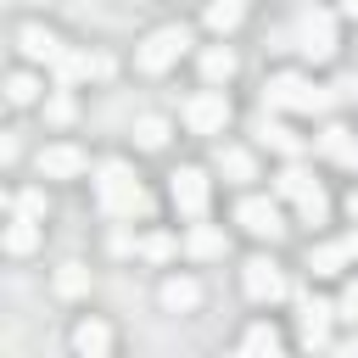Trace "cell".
I'll return each instance as SVG.
<instances>
[{"label":"cell","mask_w":358,"mask_h":358,"mask_svg":"<svg viewBox=\"0 0 358 358\" xmlns=\"http://www.w3.org/2000/svg\"><path fill=\"white\" fill-rule=\"evenodd\" d=\"M336 319H347V324H358V280H347V285H341V302H336Z\"/></svg>","instance_id":"obj_32"},{"label":"cell","mask_w":358,"mask_h":358,"mask_svg":"<svg viewBox=\"0 0 358 358\" xmlns=\"http://www.w3.org/2000/svg\"><path fill=\"white\" fill-rule=\"evenodd\" d=\"M341 17H352V22H358V0H341Z\"/></svg>","instance_id":"obj_33"},{"label":"cell","mask_w":358,"mask_h":358,"mask_svg":"<svg viewBox=\"0 0 358 358\" xmlns=\"http://www.w3.org/2000/svg\"><path fill=\"white\" fill-rule=\"evenodd\" d=\"M90 285H95V274H90V263H62L56 268V296H90Z\"/></svg>","instance_id":"obj_23"},{"label":"cell","mask_w":358,"mask_h":358,"mask_svg":"<svg viewBox=\"0 0 358 358\" xmlns=\"http://www.w3.org/2000/svg\"><path fill=\"white\" fill-rule=\"evenodd\" d=\"M11 213H28V218H45V190H22V196H11Z\"/></svg>","instance_id":"obj_31"},{"label":"cell","mask_w":358,"mask_h":358,"mask_svg":"<svg viewBox=\"0 0 358 358\" xmlns=\"http://www.w3.org/2000/svg\"><path fill=\"white\" fill-rule=\"evenodd\" d=\"M347 213H352V218H358V190H352V196H347Z\"/></svg>","instance_id":"obj_34"},{"label":"cell","mask_w":358,"mask_h":358,"mask_svg":"<svg viewBox=\"0 0 358 358\" xmlns=\"http://www.w3.org/2000/svg\"><path fill=\"white\" fill-rule=\"evenodd\" d=\"M235 67H241V62H235L229 45H207V50H201V84H229Z\"/></svg>","instance_id":"obj_20"},{"label":"cell","mask_w":358,"mask_h":358,"mask_svg":"<svg viewBox=\"0 0 358 358\" xmlns=\"http://www.w3.org/2000/svg\"><path fill=\"white\" fill-rule=\"evenodd\" d=\"M50 73H56V84H78V78H106V73H112V62H106V56H95V50H62Z\"/></svg>","instance_id":"obj_11"},{"label":"cell","mask_w":358,"mask_h":358,"mask_svg":"<svg viewBox=\"0 0 358 358\" xmlns=\"http://www.w3.org/2000/svg\"><path fill=\"white\" fill-rule=\"evenodd\" d=\"M185 50H190V28H185V22H157V28L134 45V67L151 73V78H162L168 67H179Z\"/></svg>","instance_id":"obj_2"},{"label":"cell","mask_w":358,"mask_h":358,"mask_svg":"<svg viewBox=\"0 0 358 358\" xmlns=\"http://www.w3.org/2000/svg\"><path fill=\"white\" fill-rule=\"evenodd\" d=\"M313 185H319V179H313V173H308V168H302L296 157H291V162H285V168L274 173V190H280V196H291V201H296V196H308Z\"/></svg>","instance_id":"obj_24"},{"label":"cell","mask_w":358,"mask_h":358,"mask_svg":"<svg viewBox=\"0 0 358 358\" xmlns=\"http://www.w3.org/2000/svg\"><path fill=\"white\" fill-rule=\"evenodd\" d=\"M235 224H241L252 241H280V235H285V213H280L268 196H241V201H235Z\"/></svg>","instance_id":"obj_8"},{"label":"cell","mask_w":358,"mask_h":358,"mask_svg":"<svg viewBox=\"0 0 358 358\" xmlns=\"http://www.w3.org/2000/svg\"><path fill=\"white\" fill-rule=\"evenodd\" d=\"M95 207H101L106 218H134V213H145V190H140L129 157H106V162L95 168Z\"/></svg>","instance_id":"obj_1"},{"label":"cell","mask_w":358,"mask_h":358,"mask_svg":"<svg viewBox=\"0 0 358 358\" xmlns=\"http://www.w3.org/2000/svg\"><path fill=\"white\" fill-rule=\"evenodd\" d=\"M324 213H330V196H324L319 185H313L308 196H296V218H302V224H324Z\"/></svg>","instance_id":"obj_28"},{"label":"cell","mask_w":358,"mask_h":358,"mask_svg":"<svg viewBox=\"0 0 358 358\" xmlns=\"http://www.w3.org/2000/svg\"><path fill=\"white\" fill-rule=\"evenodd\" d=\"M263 106H268V112H324V106H336V101H330V90H319V84L302 78V73H274V78L263 84Z\"/></svg>","instance_id":"obj_3"},{"label":"cell","mask_w":358,"mask_h":358,"mask_svg":"<svg viewBox=\"0 0 358 358\" xmlns=\"http://www.w3.org/2000/svg\"><path fill=\"white\" fill-rule=\"evenodd\" d=\"M185 129L190 134H224L229 129V117H235V106H229V95H224V84H201L190 101H185Z\"/></svg>","instance_id":"obj_4"},{"label":"cell","mask_w":358,"mask_h":358,"mask_svg":"<svg viewBox=\"0 0 358 358\" xmlns=\"http://www.w3.org/2000/svg\"><path fill=\"white\" fill-rule=\"evenodd\" d=\"M241 285H246V296H252V302H263V308H274V302L291 291V285H285V268H280L274 257H263V252H257V257H246Z\"/></svg>","instance_id":"obj_9"},{"label":"cell","mask_w":358,"mask_h":358,"mask_svg":"<svg viewBox=\"0 0 358 358\" xmlns=\"http://www.w3.org/2000/svg\"><path fill=\"white\" fill-rule=\"evenodd\" d=\"M319 151L336 157L341 168H358V140H352V129H341V123H330V129L319 134Z\"/></svg>","instance_id":"obj_22"},{"label":"cell","mask_w":358,"mask_h":358,"mask_svg":"<svg viewBox=\"0 0 358 358\" xmlns=\"http://www.w3.org/2000/svg\"><path fill=\"white\" fill-rule=\"evenodd\" d=\"M73 352H78V358H106V352H112V330H106L101 319L73 324Z\"/></svg>","instance_id":"obj_16"},{"label":"cell","mask_w":358,"mask_h":358,"mask_svg":"<svg viewBox=\"0 0 358 358\" xmlns=\"http://www.w3.org/2000/svg\"><path fill=\"white\" fill-rule=\"evenodd\" d=\"M235 347H241V352H280L285 341H280V330H274V324H246Z\"/></svg>","instance_id":"obj_26"},{"label":"cell","mask_w":358,"mask_h":358,"mask_svg":"<svg viewBox=\"0 0 358 358\" xmlns=\"http://www.w3.org/2000/svg\"><path fill=\"white\" fill-rule=\"evenodd\" d=\"M6 101H11V106H34V101H45V78H39L34 67L6 73Z\"/></svg>","instance_id":"obj_17"},{"label":"cell","mask_w":358,"mask_h":358,"mask_svg":"<svg viewBox=\"0 0 358 358\" xmlns=\"http://www.w3.org/2000/svg\"><path fill=\"white\" fill-rule=\"evenodd\" d=\"M157 296H162V308H168V313H196V308H201V285H196L190 274H168Z\"/></svg>","instance_id":"obj_15"},{"label":"cell","mask_w":358,"mask_h":358,"mask_svg":"<svg viewBox=\"0 0 358 358\" xmlns=\"http://www.w3.org/2000/svg\"><path fill=\"white\" fill-rule=\"evenodd\" d=\"M168 201L179 207V218H207V201H213V179H207V168H196V162H185V168H173L168 173Z\"/></svg>","instance_id":"obj_5"},{"label":"cell","mask_w":358,"mask_h":358,"mask_svg":"<svg viewBox=\"0 0 358 358\" xmlns=\"http://www.w3.org/2000/svg\"><path fill=\"white\" fill-rule=\"evenodd\" d=\"M22 6H50V0H22Z\"/></svg>","instance_id":"obj_36"},{"label":"cell","mask_w":358,"mask_h":358,"mask_svg":"<svg viewBox=\"0 0 358 358\" xmlns=\"http://www.w3.org/2000/svg\"><path fill=\"white\" fill-rule=\"evenodd\" d=\"M241 17H246V0H207V28L213 34H229Z\"/></svg>","instance_id":"obj_27"},{"label":"cell","mask_w":358,"mask_h":358,"mask_svg":"<svg viewBox=\"0 0 358 358\" xmlns=\"http://www.w3.org/2000/svg\"><path fill=\"white\" fill-rule=\"evenodd\" d=\"M185 252H190L196 263H213V257H224V252H229V241H224V229H213L207 218H196V224L185 229Z\"/></svg>","instance_id":"obj_13"},{"label":"cell","mask_w":358,"mask_h":358,"mask_svg":"<svg viewBox=\"0 0 358 358\" xmlns=\"http://www.w3.org/2000/svg\"><path fill=\"white\" fill-rule=\"evenodd\" d=\"M34 173L39 179H78V173H90V151L73 140H50L34 151Z\"/></svg>","instance_id":"obj_7"},{"label":"cell","mask_w":358,"mask_h":358,"mask_svg":"<svg viewBox=\"0 0 358 358\" xmlns=\"http://www.w3.org/2000/svg\"><path fill=\"white\" fill-rule=\"evenodd\" d=\"M39 241H45L39 218H28V213H11V224H6V257H28V252H39Z\"/></svg>","instance_id":"obj_14"},{"label":"cell","mask_w":358,"mask_h":358,"mask_svg":"<svg viewBox=\"0 0 358 358\" xmlns=\"http://www.w3.org/2000/svg\"><path fill=\"white\" fill-rule=\"evenodd\" d=\"M45 117H50V123H67V117H73V95H67V84H56V95H45Z\"/></svg>","instance_id":"obj_30"},{"label":"cell","mask_w":358,"mask_h":358,"mask_svg":"<svg viewBox=\"0 0 358 358\" xmlns=\"http://www.w3.org/2000/svg\"><path fill=\"white\" fill-rule=\"evenodd\" d=\"M168 117H134V151H162L168 145Z\"/></svg>","instance_id":"obj_25"},{"label":"cell","mask_w":358,"mask_h":358,"mask_svg":"<svg viewBox=\"0 0 358 358\" xmlns=\"http://www.w3.org/2000/svg\"><path fill=\"white\" fill-rule=\"evenodd\" d=\"M129 6H140V0H129Z\"/></svg>","instance_id":"obj_37"},{"label":"cell","mask_w":358,"mask_h":358,"mask_svg":"<svg viewBox=\"0 0 358 358\" xmlns=\"http://www.w3.org/2000/svg\"><path fill=\"white\" fill-rule=\"evenodd\" d=\"M213 168H218L229 185H252V179H257V157H252V151H241V145H224Z\"/></svg>","instance_id":"obj_18"},{"label":"cell","mask_w":358,"mask_h":358,"mask_svg":"<svg viewBox=\"0 0 358 358\" xmlns=\"http://www.w3.org/2000/svg\"><path fill=\"white\" fill-rule=\"evenodd\" d=\"M296 319H302V347H324V341H330V319H336V302L302 296V302H296Z\"/></svg>","instance_id":"obj_12"},{"label":"cell","mask_w":358,"mask_h":358,"mask_svg":"<svg viewBox=\"0 0 358 358\" xmlns=\"http://www.w3.org/2000/svg\"><path fill=\"white\" fill-rule=\"evenodd\" d=\"M347 252H352V257H358V229H352V235H347Z\"/></svg>","instance_id":"obj_35"},{"label":"cell","mask_w":358,"mask_h":358,"mask_svg":"<svg viewBox=\"0 0 358 358\" xmlns=\"http://www.w3.org/2000/svg\"><path fill=\"white\" fill-rule=\"evenodd\" d=\"M17 50H22V62H39V67H56V56L67 50L45 22H22L17 28Z\"/></svg>","instance_id":"obj_10"},{"label":"cell","mask_w":358,"mask_h":358,"mask_svg":"<svg viewBox=\"0 0 358 358\" xmlns=\"http://www.w3.org/2000/svg\"><path fill=\"white\" fill-rule=\"evenodd\" d=\"M347 263H352L347 241H324V246H313V252H308V268H313L319 280H336V274H341Z\"/></svg>","instance_id":"obj_19"},{"label":"cell","mask_w":358,"mask_h":358,"mask_svg":"<svg viewBox=\"0 0 358 358\" xmlns=\"http://www.w3.org/2000/svg\"><path fill=\"white\" fill-rule=\"evenodd\" d=\"M140 252H145L151 263H168L173 252H185V241H173V235H145V241H140Z\"/></svg>","instance_id":"obj_29"},{"label":"cell","mask_w":358,"mask_h":358,"mask_svg":"<svg viewBox=\"0 0 358 358\" xmlns=\"http://www.w3.org/2000/svg\"><path fill=\"white\" fill-rule=\"evenodd\" d=\"M296 50L308 62H330L336 56V17L324 6H302V17H296Z\"/></svg>","instance_id":"obj_6"},{"label":"cell","mask_w":358,"mask_h":358,"mask_svg":"<svg viewBox=\"0 0 358 358\" xmlns=\"http://www.w3.org/2000/svg\"><path fill=\"white\" fill-rule=\"evenodd\" d=\"M257 140L274 145L280 157H302V134H296L291 123H280V117H263V123H257Z\"/></svg>","instance_id":"obj_21"}]
</instances>
